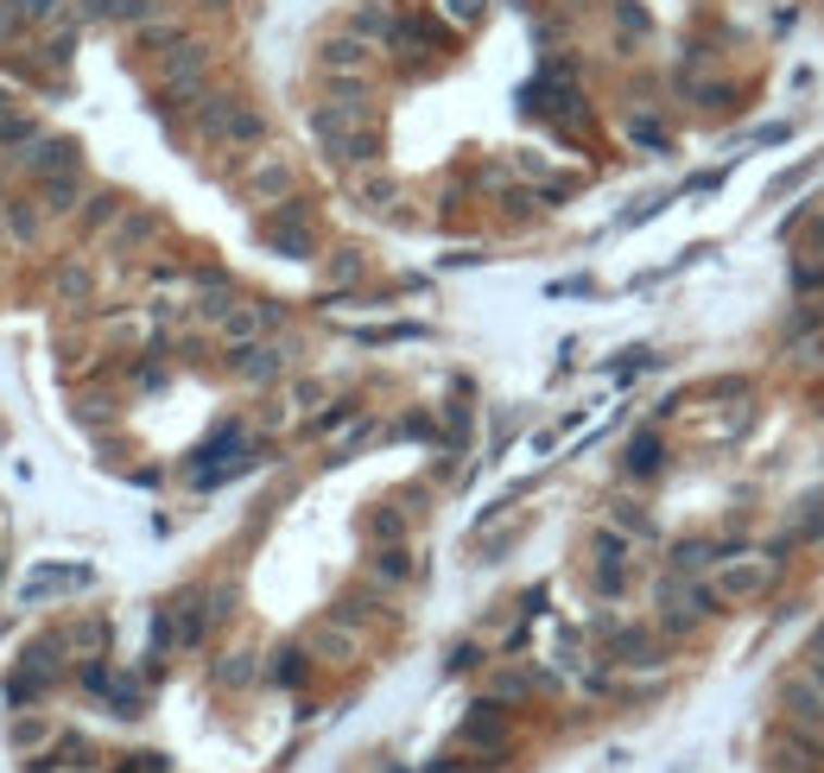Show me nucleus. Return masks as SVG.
Returning <instances> with one entry per match:
<instances>
[{
    "label": "nucleus",
    "mask_w": 824,
    "mask_h": 773,
    "mask_svg": "<svg viewBox=\"0 0 824 773\" xmlns=\"http://www.w3.org/2000/svg\"><path fill=\"white\" fill-rule=\"evenodd\" d=\"M197 134L210 147H254L261 140V114L248 102H235V96H203L197 102Z\"/></svg>",
    "instance_id": "f257e3e1"
},
{
    "label": "nucleus",
    "mask_w": 824,
    "mask_h": 773,
    "mask_svg": "<svg viewBox=\"0 0 824 773\" xmlns=\"http://www.w3.org/2000/svg\"><path fill=\"white\" fill-rule=\"evenodd\" d=\"M781 577V558H723L711 577V596L716 602H754V596H767Z\"/></svg>",
    "instance_id": "f03ea898"
},
{
    "label": "nucleus",
    "mask_w": 824,
    "mask_h": 773,
    "mask_svg": "<svg viewBox=\"0 0 824 773\" xmlns=\"http://www.w3.org/2000/svg\"><path fill=\"white\" fill-rule=\"evenodd\" d=\"M241 190H248L254 203H286V197H292V159H286V152H254L248 172H241Z\"/></svg>",
    "instance_id": "7ed1b4c3"
},
{
    "label": "nucleus",
    "mask_w": 824,
    "mask_h": 773,
    "mask_svg": "<svg viewBox=\"0 0 824 773\" xmlns=\"http://www.w3.org/2000/svg\"><path fill=\"white\" fill-rule=\"evenodd\" d=\"M228 369L241 374V381H248V387H266V381H279V374H286V349H279V342H235V356H228Z\"/></svg>",
    "instance_id": "20e7f679"
},
{
    "label": "nucleus",
    "mask_w": 824,
    "mask_h": 773,
    "mask_svg": "<svg viewBox=\"0 0 824 773\" xmlns=\"http://www.w3.org/2000/svg\"><path fill=\"white\" fill-rule=\"evenodd\" d=\"M317 64H324V76H342V83H362V76L375 71V51L362 45V38H330L324 51H317Z\"/></svg>",
    "instance_id": "39448f33"
},
{
    "label": "nucleus",
    "mask_w": 824,
    "mask_h": 773,
    "mask_svg": "<svg viewBox=\"0 0 824 773\" xmlns=\"http://www.w3.org/2000/svg\"><path fill=\"white\" fill-rule=\"evenodd\" d=\"M210 71V58L197 51V45H178V51H165V64H159V83H165V96H197V83Z\"/></svg>",
    "instance_id": "423d86ee"
},
{
    "label": "nucleus",
    "mask_w": 824,
    "mask_h": 773,
    "mask_svg": "<svg viewBox=\"0 0 824 773\" xmlns=\"http://www.w3.org/2000/svg\"><path fill=\"white\" fill-rule=\"evenodd\" d=\"M216 331H223L228 342H261V336L273 331V311L254 304V298H228V311L216 317Z\"/></svg>",
    "instance_id": "0eeeda50"
},
{
    "label": "nucleus",
    "mask_w": 824,
    "mask_h": 773,
    "mask_svg": "<svg viewBox=\"0 0 824 773\" xmlns=\"http://www.w3.org/2000/svg\"><path fill=\"white\" fill-rule=\"evenodd\" d=\"M20 172L26 178H58V172H76V147L71 140H26V152H20Z\"/></svg>",
    "instance_id": "6e6552de"
},
{
    "label": "nucleus",
    "mask_w": 824,
    "mask_h": 773,
    "mask_svg": "<svg viewBox=\"0 0 824 773\" xmlns=\"http://www.w3.org/2000/svg\"><path fill=\"white\" fill-rule=\"evenodd\" d=\"M266 241H273V248H286V254H311V216H304L299 203H273V216H266Z\"/></svg>",
    "instance_id": "1a4fd4ad"
},
{
    "label": "nucleus",
    "mask_w": 824,
    "mask_h": 773,
    "mask_svg": "<svg viewBox=\"0 0 824 773\" xmlns=\"http://www.w3.org/2000/svg\"><path fill=\"white\" fill-rule=\"evenodd\" d=\"M819 748L824 741H812V736H774L767 741V761H774V773H824L819 768Z\"/></svg>",
    "instance_id": "9d476101"
},
{
    "label": "nucleus",
    "mask_w": 824,
    "mask_h": 773,
    "mask_svg": "<svg viewBox=\"0 0 824 773\" xmlns=\"http://www.w3.org/2000/svg\"><path fill=\"white\" fill-rule=\"evenodd\" d=\"M660 602H666V622H673V627H685V622H691V615H704V602H711V589H698V584H685V577H673Z\"/></svg>",
    "instance_id": "9b49d317"
},
{
    "label": "nucleus",
    "mask_w": 824,
    "mask_h": 773,
    "mask_svg": "<svg viewBox=\"0 0 824 773\" xmlns=\"http://www.w3.org/2000/svg\"><path fill=\"white\" fill-rule=\"evenodd\" d=\"M38 197H45V210H76V197H83V172H58V178H38Z\"/></svg>",
    "instance_id": "f8f14e48"
},
{
    "label": "nucleus",
    "mask_w": 824,
    "mask_h": 773,
    "mask_svg": "<svg viewBox=\"0 0 824 773\" xmlns=\"http://www.w3.org/2000/svg\"><path fill=\"white\" fill-rule=\"evenodd\" d=\"M7 228H13L20 241H38V210L33 203H7Z\"/></svg>",
    "instance_id": "ddd939ff"
},
{
    "label": "nucleus",
    "mask_w": 824,
    "mask_h": 773,
    "mask_svg": "<svg viewBox=\"0 0 824 773\" xmlns=\"http://www.w3.org/2000/svg\"><path fill=\"white\" fill-rule=\"evenodd\" d=\"M114 210H121V197L96 190V197H89V210H83V222H89V228H102V222H114Z\"/></svg>",
    "instance_id": "4468645a"
},
{
    "label": "nucleus",
    "mask_w": 824,
    "mask_h": 773,
    "mask_svg": "<svg viewBox=\"0 0 824 773\" xmlns=\"http://www.w3.org/2000/svg\"><path fill=\"white\" fill-rule=\"evenodd\" d=\"M152 228H159V222H152V216H127V222H121V228H114V241H121V248H134V241H147Z\"/></svg>",
    "instance_id": "2eb2a0df"
},
{
    "label": "nucleus",
    "mask_w": 824,
    "mask_h": 773,
    "mask_svg": "<svg viewBox=\"0 0 824 773\" xmlns=\"http://www.w3.org/2000/svg\"><path fill=\"white\" fill-rule=\"evenodd\" d=\"M216 678H223V685H248V678H254V653H228V665Z\"/></svg>",
    "instance_id": "dca6fc26"
},
{
    "label": "nucleus",
    "mask_w": 824,
    "mask_h": 773,
    "mask_svg": "<svg viewBox=\"0 0 824 773\" xmlns=\"http://www.w3.org/2000/svg\"><path fill=\"white\" fill-rule=\"evenodd\" d=\"M317 653H337V660H349V653H355V634H337V627H324V634H317Z\"/></svg>",
    "instance_id": "f3484780"
},
{
    "label": "nucleus",
    "mask_w": 824,
    "mask_h": 773,
    "mask_svg": "<svg viewBox=\"0 0 824 773\" xmlns=\"http://www.w3.org/2000/svg\"><path fill=\"white\" fill-rule=\"evenodd\" d=\"M628 463H635V476H653V470H660V444H653V438H640Z\"/></svg>",
    "instance_id": "a211bd4d"
},
{
    "label": "nucleus",
    "mask_w": 824,
    "mask_h": 773,
    "mask_svg": "<svg viewBox=\"0 0 824 773\" xmlns=\"http://www.w3.org/2000/svg\"><path fill=\"white\" fill-rule=\"evenodd\" d=\"M445 13L457 26H476V20H483V0H445Z\"/></svg>",
    "instance_id": "6ab92c4d"
},
{
    "label": "nucleus",
    "mask_w": 824,
    "mask_h": 773,
    "mask_svg": "<svg viewBox=\"0 0 824 773\" xmlns=\"http://www.w3.org/2000/svg\"><path fill=\"white\" fill-rule=\"evenodd\" d=\"M792 539H824V508H812L806 520H792Z\"/></svg>",
    "instance_id": "aec40b11"
},
{
    "label": "nucleus",
    "mask_w": 824,
    "mask_h": 773,
    "mask_svg": "<svg viewBox=\"0 0 824 773\" xmlns=\"http://www.w3.org/2000/svg\"><path fill=\"white\" fill-rule=\"evenodd\" d=\"M792 286H806V292H819V286H824V266H792Z\"/></svg>",
    "instance_id": "412c9836"
},
{
    "label": "nucleus",
    "mask_w": 824,
    "mask_h": 773,
    "mask_svg": "<svg viewBox=\"0 0 824 773\" xmlns=\"http://www.w3.org/2000/svg\"><path fill=\"white\" fill-rule=\"evenodd\" d=\"M355 190H362L369 203H387V197H394V185H387V178H362V185H355Z\"/></svg>",
    "instance_id": "4be33fe9"
},
{
    "label": "nucleus",
    "mask_w": 824,
    "mask_h": 773,
    "mask_svg": "<svg viewBox=\"0 0 824 773\" xmlns=\"http://www.w3.org/2000/svg\"><path fill=\"white\" fill-rule=\"evenodd\" d=\"M812 241H819V248H824V222H819V228H812Z\"/></svg>",
    "instance_id": "5701e85b"
},
{
    "label": "nucleus",
    "mask_w": 824,
    "mask_h": 773,
    "mask_svg": "<svg viewBox=\"0 0 824 773\" xmlns=\"http://www.w3.org/2000/svg\"><path fill=\"white\" fill-rule=\"evenodd\" d=\"M0 228H7V216H0Z\"/></svg>",
    "instance_id": "b1692460"
}]
</instances>
